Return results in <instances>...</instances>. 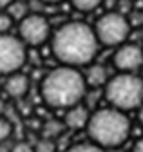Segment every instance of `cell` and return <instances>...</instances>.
I'll return each mask as SVG.
<instances>
[{"mask_svg": "<svg viewBox=\"0 0 143 152\" xmlns=\"http://www.w3.org/2000/svg\"><path fill=\"white\" fill-rule=\"evenodd\" d=\"M85 130L91 143L105 150L118 148L131 136V120L127 112L112 107H103L91 112Z\"/></svg>", "mask_w": 143, "mask_h": 152, "instance_id": "3957f363", "label": "cell"}, {"mask_svg": "<svg viewBox=\"0 0 143 152\" xmlns=\"http://www.w3.org/2000/svg\"><path fill=\"white\" fill-rule=\"evenodd\" d=\"M13 27V18L7 15V11H0V34L11 33Z\"/></svg>", "mask_w": 143, "mask_h": 152, "instance_id": "ac0fdd59", "label": "cell"}, {"mask_svg": "<svg viewBox=\"0 0 143 152\" xmlns=\"http://www.w3.org/2000/svg\"><path fill=\"white\" fill-rule=\"evenodd\" d=\"M87 91L82 69L67 65H58L47 71L40 82V96L51 109L67 110L82 103Z\"/></svg>", "mask_w": 143, "mask_h": 152, "instance_id": "7a4b0ae2", "label": "cell"}, {"mask_svg": "<svg viewBox=\"0 0 143 152\" xmlns=\"http://www.w3.org/2000/svg\"><path fill=\"white\" fill-rule=\"evenodd\" d=\"M112 65L118 72H138L143 67V47L132 42L114 47Z\"/></svg>", "mask_w": 143, "mask_h": 152, "instance_id": "ba28073f", "label": "cell"}, {"mask_svg": "<svg viewBox=\"0 0 143 152\" xmlns=\"http://www.w3.org/2000/svg\"><path fill=\"white\" fill-rule=\"evenodd\" d=\"M69 2L80 13H91V11H96L98 7H101L105 0H69Z\"/></svg>", "mask_w": 143, "mask_h": 152, "instance_id": "4fadbf2b", "label": "cell"}, {"mask_svg": "<svg viewBox=\"0 0 143 152\" xmlns=\"http://www.w3.org/2000/svg\"><path fill=\"white\" fill-rule=\"evenodd\" d=\"M27 60V47L16 34H0V76L20 72Z\"/></svg>", "mask_w": 143, "mask_h": 152, "instance_id": "8992f818", "label": "cell"}, {"mask_svg": "<svg viewBox=\"0 0 143 152\" xmlns=\"http://www.w3.org/2000/svg\"><path fill=\"white\" fill-rule=\"evenodd\" d=\"M0 152H9V147L6 143H0Z\"/></svg>", "mask_w": 143, "mask_h": 152, "instance_id": "d4e9b609", "label": "cell"}, {"mask_svg": "<svg viewBox=\"0 0 143 152\" xmlns=\"http://www.w3.org/2000/svg\"><path fill=\"white\" fill-rule=\"evenodd\" d=\"M141 47H143V45H141Z\"/></svg>", "mask_w": 143, "mask_h": 152, "instance_id": "484cf974", "label": "cell"}, {"mask_svg": "<svg viewBox=\"0 0 143 152\" xmlns=\"http://www.w3.org/2000/svg\"><path fill=\"white\" fill-rule=\"evenodd\" d=\"M13 134V123L9 118L0 116V143H6Z\"/></svg>", "mask_w": 143, "mask_h": 152, "instance_id": "2e32d148", "label": "cell"}, {"mask_svg": "<svg viewBox=\"0 0 143 152\" xmlns=\"http://www.w3.org/2000/svg\"><path fill=\"white\" fill-rule=\"evenodd\" d=\"M82 72H83V80H85L87 89H93V91L103 89L105 83L109 82V78H111L107 67L101 65V64H94V62L89 64L85 67V71H82Z\"/></svg>", "mask_w": 143, "mask_h": 152, "instance_id": "8fae6325", "label": "cell"}, {"mask_svg": "<svg viewBox=\"0 0 143 152\" xmlns=\"http://www.w3.org/2000/svg\"><path fill=\"white\" fill-rule=\"evenodd\" d=\"M4 112H6V102L0 98V116H4Z\"/></svg>", "mask_w": 143, "mask_h": 152, "instance_id": "603a6c76", "label": "cell"}, {"mask_svg": "<svg viewBox=\"0 0 143 152\" xmlns=\"http://www.w3.org/2000/svg\"><path fill=\"white\" fill-rule=\"evenodd\" d=\"M138 120H139V125L143 127V103H141L139 109H138Z\"/></svg>", "mask_w": 143, "mask_h": 152, "instance_id": "7402d4cb", "label": "cell"}, {"mask_svg": "<svg viewBox=\"0 0 143 152\" xmlns=\"http://www.w3.org/2000/svg\"><path fill=\"white\" fill-rule=\"evenodd\" d=\"M89 116H91V110H89L83 103H78L74 107H71L63 112V125L65 129H71V130H82L87 127V121H89Z\"/></svg>", "mask_w": 143, "mask_h": 152, "instance_id": "30bf717a", "label": "cell"}, {"mask_svg": "<svg viewBox=\"0 0 143 152\" xmlns=\"http://www.w3.org/2000/svg\"><path fill=\"white\" fill-rule=\"evenodd\" d=\"M38 2H42V4H60L62 0H38Z\"/></svg>", "mask_w": 143, "mask_h": 152, "instance_id": "cb8c5ba5", "label": "cell"}, {"mask_svg": "<svg viewBox=\"0 0 143 152\" xmlns=\"http://www.w3.org/2000/svg\"><path fill=\"white\" fill-rule=\"evenodd\" d=\"M53 26L42 13H27L18 22V36L26 47H40L51 40Z\"/></svg>", "mask_w": 143, "mask_h": 152, "instance_id": "52a82bcc", "label": "cell"}, {"mask_svg": "<svg viewBox=\"0 0 143 152\" xmlns=\"http://www.w3.org/2000/svg\"><path fill=\"white\" fill-rule=\"evenodd\" d=\"M49 44L60 65L76 69L93 64L100 49L93 26L82 20H69L60 24L56 29H53Z\"/></svg>", "mask_w": 143, "mask_h": 152, "instance_id": "6da1fadb", "label": "cell"}, {"mask_svg": "<svg viewBox=\"0 0 143 152\" xmlns=\"http://www.w3.org/2000/svg\"><path fill=\"white\" fill-rule=\"evenodd\" d=\"M29 78L20 71V72H13L9 76H6V82H4V92L7 94L9 98L13 100H20L24 98L26 94L29 92Z\"/></svg>", "mask_w": 143, "mask_h": 152, "instance_id": "9c48e42d", "label": "cell"}, {"mask_svg": "<svg viewBox=\"0 0 143 152\" xmlns=\"http://www.w3.org/2000/svg\"><path fill=\"white\" fill-rule=\"evenodd\" d=\"M65 130H67V129H65V125H63L62 120L51 118V120L44 121V125H42V138H47V140L56 141Z\"/></svg>", "mask_w": 143, "mask_h": 152, "instance_id": "7c38bea8", "label": "cell"}, {"mask_svg": "<svg viewBox=\"0 0 143 152\" xmlns=\"http://www.w3.org/2000/svg\"><path fill=\"white\" fill-rule=\"evenodd\" d=\"M65 152H107V150L94 145V143H91V141H87V143H76L73 147H69Z\"/></svg>", "mask_w": 143, "mask_h": 152, "instance_id": "e0dca14e", "label": "cell"}, {"mask_svg": "<svg viewBox=\"0 0 143 152\" xmlns=\"http://www.w3.org/2000/svg\"><path fill=\"white\" fill-rule=\"evenodd\" d=\"M33 150L34 152H56V141L47 140V138H40L38 141L33 143Z\"/></svg>", "mask_w": 143, "mask_h": 152, "instance_id": "9a60e30c", "label": "cell"}, {"mask_svg": "<svg viewBox=\"0 0 143 152\" xmlns=\"http://www.w3.org/2000/svg\"><path fill=\"white\" fill-rule=\"evenodd\" d=\"M13 2H15V0H0V11H6Z\"/></svg>", "mask_w": 143, "mask_h": 152, "instance_id": "44dd1931", "label": "cell"}, {"mask_svg": "<svg viewBox=\"0 0 143 152\" xmlns=\"http://www.w3.org/2000/svg\"><path fill=\"white\" fill-rule=\"evenodd\" d=\"M103 96L112 109L121 112L138 110L143 103V78L138 72H118L105 83Z\"/></svg>", "mask_w": 143, "mask_h": 152, "instance_id": "277c9868", "label": "cell"}, {"mask_svg": "<svg viewBox=\"0 0 143 152\" xmlns=\"http://www.w3.org/2000/svg\"><path fill=\"white\" fill-rule=\"evenodd\" d=\"M131 20L120 11H107L103 13L93 26L94 36L100 45L103 47H118L125 44L131 36Z\"/></svg>", "mask_w": 143, "mask_h": 152, "instance_id": "5b68a950", "label": "cell"}, {"mask_svg": "<svg viewBox=\"0 0 143 152\" xmlns=\"http://www.w3.org/2000/svg\"><path fill=\"white\" fill-rule=\"evenodd\" d=\"M9 152H34V150H33V143L29 141H16L9 147Z\"/></svg>", "mask_w": 143, "mask_h": 152, "instance_id": "d6986e66", "label": "cell"}, {"mask_svg": "<svg viewBox=\"0 0 143 152\" xmlns=\"http://www.w3.org/2000/svg\"><path fill=\"white\" fill-rule=\"evenodd\" d=\"M6 11H7V15L13 18V22H15V20H16V22H20L22 18L29 13V7H27V4L20 2V0H15V2H13Z\"/></svg>", "mask_w": 143, "mask_h": 152, "instance_id": "5bb4252c", "label": "cell"}, {"mask_svg": "<svg viewBox=\"0 0 143 152\" xmlns=\"http://www.w3.org/2000/svg\"><path fill=\"white\" fill-rule=\"evenodd\" d=\"M132 152H143V136L134 143V147H132Z\"/></svg>", "mask_w": 143, "mask_h": 152, "instance_id": "ffe728a7", "label": "cell"}]
</instances>
